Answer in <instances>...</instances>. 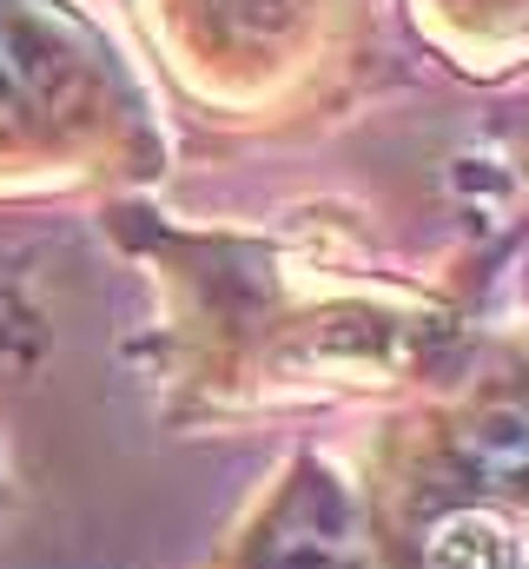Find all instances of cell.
Listing matches in <instances>:
<instances>
[{
	"instance_id": "cell-1",
	"label": "cell",
	"mask_w": 529,
	"mask_h": 569,
	"mask_svg": "<svg viewBox=\"0 0 529 569\" xmlns=\"http://www.w3.org/2000/svg\"><path fill=\"white\" fill-rule=\"evenodd\" d=\"M345 550H351V510H345L338 483L305 477L264 537L259 569H345Z\"/></svg>"
},
{
	"instance_id": "cell-2",
	"label": "cell",
	"mask_w": 529,
	"mask_h": 569,
	"mask_svg": "<svg viewBox=\"0 0 529 569\" xmlns=\"http://www.w3.org/2000/svg\"><path fill=\"white\" fill-rule=\"evenodd\" d=\"M450 457L477 490H490L503 503H529V418L483 411L463 430H450Z\"/></svg>"
},
{
	"instance_id": "cell-3",
	"label": "cell",
	"mask_w": 529,
	"mask_h": 569,
	"mask_svg": "<svg viewBox=\"0 0 529 569\" xmlns=\"http://www.w3.org/2000/svg\"><path fill=\"white\" fill-rule=\"evenodd\" d=\"M423 569H523V543L490 510H450L423 537Z\"/></svg>"
},
{
	"instance_id": "cell-4",
	"label": "cell",
	"mask_w": 529,
	"mask_h": 569,
	"mask_svg": "<svg viewBox=\"0 0 529 569\" xmlns=\"http://www.w3.org/2000/svg\"><path fill=\"white\" fill-rule=\"evenodd\" d=\"M219 7H226L232 20H246V27H278L298 0H219Z\"/></svg>"
},
{
	"instance_id": "cell-5",
	"label": "cell",
	"mask_w": 529,
	"mask_h": 569,
	"mask_svg": "<svg viewBox=\"0 0 529 569\" xmlns=\"http://www.w3.org/2000/svg\"><path fill=\"white\" fill-rule=\"evenodd\" d=\"M20 120H27V100H20L13 67H7V47H0V133H7V127H20Z\"/></svg>"
}]
</instances>
